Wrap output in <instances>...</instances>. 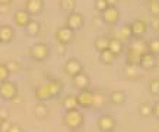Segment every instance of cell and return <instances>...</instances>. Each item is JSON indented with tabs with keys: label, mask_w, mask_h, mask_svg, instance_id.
Masks as SVG:
<instances>
[{
	"label": "cell",
	"mask_w": 159,
	"mask_h": 132,
	"mask_svg": "<svg viewBox=\"0 0 159 132\" xmlns=\"http://www.w3.org/2000/svg\"><path fill=\"white\" fill-rule=\"evenodd\" d=\"M63 122L69 129H82V126L85 125V116L79 109L66 110L63 115Z\"/></svg>",
	"instance_id": "obj_1"
},
{
	"label": "cell",
	"mask_w": 159,
	"mask_h": 132,
	"mask_svg": "<svg viewBox=\"0 0 159 132\" xmlns=\"http://www.w3.org/2000/svg\"><path fill=\"white\" fill-rule=\"evenodd\" d=\"M19 94V90H18V85L13 82V81H3L0 82V98L5 100V101H12L16 95Z\"/></svg>",
	"instance_id": "obj_2"
},
{
	"label": "cell",
	"mask_w": 159,
	"mask_h": 132,
	"mask_svg": "<svg viewBox=\"0 0 159 132\" xmlns=\"http://www.w3.org/2000/svg\"><path fill=\"white\" fill-rule=\"evenodd\" d=\"M117 126V119L112 115L104 113L97 119V128L101 132H114Z\"/></svg>",
	"instance_id": "obj_3"
},
{
	"label": "cell",
	"mask_w": 159,
	"mask_h": 132,
	"mask_svg": "<svg viewBox=\"0 0 159 132\" xmlns=\"http://www.w3.org/2000/svg\"><path fill=\"white\" fill-rule=\"evenodd\" d=\"M29 54L37 62H44L50 56V47L45 43H35L29 50Z\"/></svg>",
	"instance_id": "obj_4"
},
{
	"label": "cell",
	"mask_w": 159,
	"mask_h": 132,
	"mask_svg": "<svg viewBox=\"0 0 159 132\" xmlns=\"http://www.w3.org/2000/svg\"><path fill=\"white\" fill-rule=\"evenodd\" d=\"M83 24H85V18L80 12H70L67 13V18H66V27L70 28L72 31H80L83 28Z\"/></svg>",
	"instance_id": "obj_5"
},
{
	"label": "cell",
	"mask_w": 159,
	"mask_h": 132,
	"mask_svg": "<svg viewBox=\"0 0 159 132\" xmlns=\"http://www.w3.org/2000/svg\"><path fill=\"white\" fill-rule=\"evenodd\" d=\"M63 69H64V73H66L67 76L73 78V76L79 75L80 72H83V65L77 57H70V59L66 60V63H64V68Z\"/></svg>",
	"instance_id": "obj_6"
},
{
	"label": "cell",
	"mask_w": 159,
	"mask_h": 132,
	"mask_svg": "<svg viewBox=\"0 0 159 132\" xmlns=\"http://www.w3.org/2000/svg\"><path fill=\"white\" fill-rule=\"evenodd\" d=\"M77 95V104L80 109H92L93 106V91L91 88H85V90H80Z\"/></svg>",
	"instance_id": "obj_7"
},
{
	"label": "cell",
	"mask_w": 159,
	"mask_h": 132,
	"mask_svg": "<svg viewBox=\"0 0 159 132\" xmlns=\"http://www.w3.org/2000/svg\"><path fill=\"white\" fill-rule=\"evenodd\" d=\"M121 12L117 6H110L107 10H104L101 13V19L104 24L107 25H116L118 21H120Z\"/></svg>",
	"instance_id": "obj_8"
},
{
	"label": "cell",
	"mask_w": 159,
	"mask_h": 132,
	"mask_svg": "<svg viewBox=\"0 0 159 132\" xmlns=\"http://www.w3.org/2000/svg\"><path fill=\"white\" fill-rule=\"evenodd\" d=\"M56 43L64 44V46H70L75 40V31H72L67 27H61L56 31Z\"/></svg>",
	"instance_id": "obj_9"
},
{
	"label": "cell",
	"mask_w": 159,
	"mask_h": 132,
	"mask_svg": "<svg viewBox=\"0 0 159 132\" xmlns=\"http://www.w3.org/2000/svg\"><path fill=\"white\" fill-rule=\"evenodd\" d=\"M32 21V15L26 9H16L13 12V24L19 28H26V25Z\"/></svg>",
	"instance_id": "obj_10"
},
{
	"label": "cell",
	"mask_w": 159,
	"mask_h": 132,
	"mask_svg": "<svg viewBox=\"0 0 159 132\" xmlns=\"http://www.w3.org/2000/svg\"><path fill=\"white\" fill-rule=\"evenodd\" d=\"M139 66H140V69H143V71H152V69H155L158 66V56L146 51V53H143L140 56Z\"/></svg>",
	"instance_id": "obj_11"
},
{
	"label": "cell",
	"mask_w": 159,
	"mask_h": 132,
	"mask_svg": "<svg viewBox=\"0 0 159 132\" xmlns=\"http://www.w3.org/2000/svg\"><path fill=\"white\" fill-rule=\"evenodd\" d=\"M130 25H131L133 38H142L148 32V28H149V24L145 19H134Z\"/></svg>",
	"instance_id": "obj_12"
},
{
	"label": "cell",
	"mask_w": 159,
	"mask_h": 132,
	"mask_svg": "<svg viewBox=\"0 0 159 132\" xmlns=\"http://www.w3.org/2000/svg\"><path fill=\"white\" fill-rule=\"evenodd\" d=\"M123 73L129 81H137V79L142 78V69H140L139 65L125 63L124 68H123Z\"/></svg>",
	"instance_id": "obj_13"
},
{
	"label": "cell",
	"mask_w": 159,
	"mask_h": 132,
	"mask_svg": "<svg viewBox=\"0 0 159 132\" xmlns=\"http://www.w3.org/2000/svg\"><path fill=\"white\" fill-rule=\"evenodd\" d=\"M93 91V106L92 109H97V110H101L102 107H105L107 101H108V95L104 90L101 88H97V90H92Z\"/></svg>",
	"instance_id": "obj_14"
},
{
	"label": "cell",
	"mask_w": 159,
	"mask_h": 132,
	"mask_svg": "<svg viewBox=\"0 0 159 132\" xmlns=\"http://www.w3.org/2000/svg\"><path fill=\"white\" fill-rule=\"evenodd\" d=\"M34 97L35 100L38 103H45L48 101V100H53V95L50 93V88L47 84H44V85H39L34 90Z\"/></svg>",
	"instance_id": "obj_15"
},
{
	"label": "cell",
	"mask_w": 159,
	"mask_h": 132,
	"mask_svg": "<svg viewBox=\"0 0 159 132\" xmlns=\"http://www.w3.org/2000/svg\"><path fill=\"white\" fill-rule=\"evenodd\" d=\"M72 84H73V87H76L77 90L80 91V90L89 88V85H91V78H89L88 73L80 72L79 75H76V76L72 78Z\"/></svg>",
	"instance_id": "obj_16"
},
{
	"label": "cell",
	"mask_w": 159,
	"mask_h": 132,
	"mask_svg": "<svg viewBox=\"0 0 159 132\" xmlns=\"http://www.w3.org/2000/svg\"><path fill=\"white\" fill-rule=\"evenodd\" d=\"M112 38L121 40V41H125V40H131L133 38V34H131V25L130 24H124L121 28H117L116 31H112Z\"/></svg>",
	"instance_id": "obj_17"
},
{
	"label": "cell",
	"mask_w": 159,
	"mask_h": 132,
	"mask_svg": "<svg viewBox=\"0 0 159 132\" xmlns=\"http://www.w3.org/2000/svg\"><path fill=\"white\" fill-rule=\"evenodd\" d=\"M25 9L32 15H39L44 10V0H26L25 2Z\"/></svg>",
	"instance_id": "obj_18"
},
{
	"label": "cell",
	"mask_w": 159,
	"mask_h": 132,
	"mask_svg": "<svg viewBox=\"0 0 159 132\" xmlns=\"http://www.w3.org/2000/svg\"><path fill=\"white\" fill-rule=\"evenodd\" d=\"M108 47H110V37L108 35H98V37H95L93 49L97 50L98 53H102V51L108 50Z\"/></svg>",
	"instance_id": "obj_19"
},
{
	"label": "cell",
	"mask_w": 159,
	"mask_h": 132,
	"mask_svg": "<svg viewBox=\"0 0 159 132\" xmlns=\"http://www.w3.org/2000/svg\"><path fill=\"white\" fill-rule=\"evenodd\" d=\"M108 50H110L116 57H118V56H121V54L124 53V41L110 37V47H108Z\"/></svg>",
	"instance_id": "obj_20"
},
{
	"label": "cell",
	"mask_w": 159,
	"mask_h": 132,
	"mask_svg": "<svg viewBox=\"0 0 159 132\" xmlns=\"http://www.w3.org/2000/svg\"><path fill=\"white\" fill-rule=\"evenodd\" d=\"M15 37V29L10 25H0V41L2 43H10Z\"/></svg>",
	"instance_id": "obj_21"
},
{
	"label": "cell",
	"mask_w": 159,
	"mask_h": 132,
	"mask_svg": "<svg viewBox=\"0 0 159 132\" xmlns=\"http://www.w3.org/2000/svg\"><path fill=\"white\" fill-rule=\"evenodd\" d=\"M108 100H110V103L116 104V106H121V104L125 103L127 95H125V93L121 91V90H114V91H111V93L108 94Z\"/></svg>",
	"instance_id": "obj_22"
},
{
	"label": "cell",
	"mask_w": 159,
	"mask_h": 132,
	"mask_svg": "<svg viewBox=\"0 0 159 132\" xmlns=\"http://www.w3.org/2000/svg\"><path fill=\"white\" fill-rule=\"evenodd\" d=\"M129 47H131L133 50H136L137 53L143 54V53L148 51V40H145L143 37H142V38H133V40H130Z\"/></svg>",
	"instance_id": "obj_23"
},
{
	"label": "cell",
	"mask_w": 159,
	"mask_h": 132,
	"mask_svg": "<svg viewBox=\"0 0 159 132\" xmlns=\"http://www.w3.org/2000/svg\"><path fill=\"white\" fill-rule=\"evenodd\" d=\"M47 85H48L50 93H51L53 98H54V97H58V95L61 94L63 88H64L63 82L60 81V79H57V78H51V79H48V82H47Z\"/></svg>",
	"instance_id": "obj_24"
},
{
	"label": "cell",
	"mask_w": 159,
	"mask_h": 132,
	"mask_svg": "<svg viewBox=\"0 0 159 132\" xmlns=\"http://www.w3.org/2000/svg\"><path fill=\"white\" fill-rule=\"evenodd\" d=\"M61 106L64 110H75V109H79V104H77V95L75 94H67L66 97L63 98Z\"/></svg>",
	"instance_id": "obj_25"
},
{
	"label": "cell",
	"mask_w": 159,
	"mask_h": 132,
	"mask_svg": "<svg viewBox=\"0 0 159 132\" xmlns=\"http://www.w3.org/2000/svg\"><path fill=\"white\" fill-rule=\"evenodd\" d=\"M137 113H139L142 117H150L153 116V104L149 101H143L139 104L137 107Z\"/></svg>",
	"instance_id": "obj_26"
},
{
	"label": "cell",
	"mask_w": 159,
	"mask_h": 132,
	"mask_svg": "<svg viewBox=\"0 0 159 132\" xmlns=\"http://www.w3.org/2000/svg\"><path fill=\"white\" fill-rule=\"evenodd\" d=\"M25 32H26L28 37H37V35L41 32V24H39L37 19H32L28 25H26Z\"/></svg>",
	"instance_id": "obj_27"
},
{
	"label": "cell",
	"mask_w": 159,
	"mask_h": 132,
	"mask_svg": "<svg viewBox=\"0 0 159 132\" xmlns=\"http://www.w3.org/2000/svg\"><path fill=\"white\" fill-rule=\"evenodd\" d=\"M48 113H50V109L45 103H37V104H35V107H34L35 117H38V119H45V117L48 116Z\"/></svg>",
	"instance_id": "obj_28"
},
{
	"label": "cell",
	"mask_w": 159,
	"mask_h": 132,
	"mask_svg": "<svg viewBox=\"0 0 159 132\" xmlns=\"http://www.w3.org/2000/svg\"><path fill=\"white\" fill-rule=\"evenodd\" d=\"M140 56H142V54L137 53L136 50H133L131 47H127V51H125V63L139 65V62H140Z\"/></svg>",
	"instance_id": "obj_29"
},
{
	"label": "cell",
	"mask_w": 159,
	"mask_h": 132,
	"mask_svg": "<svg viewBox=\"0 0 159 132\" xmlns=\"http://www.w3.org/2000/svg\"><path fill=\"white\" fill-rule=\"evenodd\" d=\"M116 56L111 53L110 50H105V51H102V53H99V60H101L102 65H105V66H111V65L116 62Z\"/></svg>",
	"instance_id": "obj_30"
},
{
	"label": "cell",
	"mask_w": 159,
	"mask_h": 132,
	"mask_svg": "<svg viewBox=\"0 0 159 132\" xmlns=\"http://www.w3.org/2000/svg\"><path fill=\"white\" fill-rule=\"evenodd\" d=\"M76 6H77L76 0H60V7H61V10L67 12V13L75 12V10H76Z\"/></svg>",
	"instance_id": "obj_31"
},
{
	"label": "cell",
	"mask_w": 159,
	"mask_h": 132,
	"mask_svg": "<svg viewBox=\"0 0 159 132\" xmlns=\"http://www.w3.org/2000/svg\"><path fill=\"white\" fill-rule=\"evenodd\" d=\"M148 51L155 56H159V38L148 40Z\"/></svg>",
	"instance_id": "obj_32"
},
{
	"label": "cell",
	"mask_w": 159,
	"mask_h": 132,
	"mask_svg": "<svg viewBox=\"0 0 159 132\" xmlns=\"http://www.w3.org/2000/svg\"><path fill=\"white\" fill-rule=\"evenodd\" d=\"M149 93L155 97H159V78H153L149 82Z\"/></svg>",
	"instance_id": "obj_33"
},
{
	"label": "cell",
	"mask_w": 159,
	"mask_h": 132,
	"mask_svg": "<svg viewBox=\"0 0 159 132\" xmlns=\"http://www.w3.org/2000/svg\"><path fill=\"white\" fill-rule=\"evenodd\" d=\"M6 68L12 75V73H16L20 71V63L18 60H9V62H6Z\"/></svg>",
	"instance_id": "obj_34"
},
{
	"label": "cell",
	"mask_w": 159,
	"mask_h": 132,
	"mask_svg": "<svg viewBox=\"0 0 159 132\" xmlns=\"http://www.w3.org/2000/svg\"><path fill=\"white\" fill-rule=\"evenodd\" d=\"M149 12L152 16H159V0H149Z\"/></svg>",
	"instance_id": "obj_35"
},
{
	"label": "cell",
	"mask_w": 159,
	"mask_h": 132,
	"mask_svg": "<svg viewBox=\"0 0 159 132\" xmlns=\"http://www.w3.org/2000/svg\"><path fill=\"white\" fill-rule=\"evenodd\" d=\"M110 7V3H108V0H95V9L98 10V12H104V10H107Z\"/></svg>",
	"instance_id": "obj_36"
},
{
	"label": "cell",
	"mask_w": 159,
	"mask_h": 132,
	"mask_svg": "<svg viewBox=\"0 0 159 132\" xmlns=\"http://www.w3.org/2000/svg\"><path fill=\"white\" fill-rule=\"evenodd\" d=\"M10 76V72L6 68V63H0V82L3 81H7Z\"/></svg>",
	"instance_id": "obj_37"
},
{
	"label": "cell",
	"mask_w": 159,
	"mask_h": 132,
	"mask_svg": "<svg viewBox=\"0 0 159 132\" xmlns=\"http://www.w3.org/2000/svg\"><path fill=\"white\" fill-rule=\"evenodd\" d=\"M150 28L153 29L155 32L159 31V16H152V19H150Z\"/></svg>",
	"instance_id": "obj_38"
},
{
	"label": "cell",
	"mask_w": 159,
	"mask_h": 132,
	"mask_svg": "<svg viewBox=\"0 0 159 132\" xmlns=\"http://www.w3.org/2000/svg\"><path fill=\"white\" fill-rule=\"evenodd\" d=\"M56 50H57L58 56H64V54H66V50H67V46L60 44V43H56Z\"/></svg>",
	"instance_id": "obj_39"
},
{
	"label": "cell",
	"mask_w": 159,
	"mask_h": 132,
	"mask_svg": "<svg viewBox=\"0 0 159 132\" xmlns=\"http://www.w3.org/2000/svg\"><path fill=\"white\" fill-rule=\"evenodd\" d=\"M10 125H12V123H10L9 119H5V120L2 122V126H0V132H7V129L10 128Z\"/></svg>",
	"instance_id": "obj_40"
},
{
	"label": "cell",
	"mask_w": 159,
	"mask_h": 132,
	"mask_svg": "<svg viewBox=\"0 0 159 132\" xmlns=\"http://www.w3.org/2000/svg\"><path fill=\"white\" fill-rule=\"evenodd\" d=\"M7 132H24V131H22V128H20L18 123H12L10 128L7 129Z\"/></svg>",
	"instance_id": "obj_41"
},
{
	"label": "cell",
	"mask_w": 159,
	"mask_h": 132,
	"mask_svg": "<svg viewBox=\"0 0 159 132\" xmlns=\"http://www.w3.org/2000/svg\"><path fill=\"white\" fill-rule=\"evenodd\" d=\"M153 116L156 117V119H159V100L153 104Z\"/></svg>",
	"instance_id": "obj_42"
},
{
	"label": "cell",
	"mask_w": 159,
	"mask_h": 132,
	"mask_svg": "<svg viewBox=\"0 0 159 132\" xmlns=\"http://www.w3.org/2000/svg\"><path fill=\"white\" fill-rule=\"evenodd\" d=\"M10 6L12 5H0V13H7V12H10Z\"/></svg>",
	"instance_id": "obj_43"
},
{
	"label": "cell",
	"mask_w": 159,
	"mask_h": 132,
	"mask_svg": "<svg viewBox=\"0 0 159 132\" xmlns=\"http://www.w3.org/2000/svg\"><path fill=\"white\" fill-rule=\"evenodd\" d=\"M0 117L5 120V119H9V115H7V112H6L5 109H0Z\"/></svg>",
	"instance_id": "obj_44"
},
{
	"label": "cell",
	"mask_w": 159,
	"mask_h": 132,
	"mask_svg": "<svg viewBox=\"0 0 159 132\" xmlns=\"http://www.w3.org/2000/svg\"><path fill=\"white\" fill-rule=\"evenodd\" d=\"M13 0H0V5H12Z\"/></svg>",
	"instance_id": "obj_45"
},
{
	"label": "cell",
	"mask_w": 159,
	"mask_h": 132,
	"mask_svg": "<svg viewBox=\"0 0 159 132\" xmlns=\"http://www.w3.org/2000/svg\"><path fill=\"white\" fill-rule=\"evenodd\" d=\"M117 2H118V0H108V3H110V6L117 5Z\"/></svg>",
	"instance_id": "obj_46"
},
{
	"label": "cell",
	"mask_w": 159,
	"mask_h": 132,
	"mask_svg": "<svg viewBox=\"0 0 159 132\" xmlns=\"http://www.w3.org/2000/svg\"><path fill=\"white\" fill-rule=\"evenodd\" d=\"M12 101H15V103H19V101H20V98H19V94H18V95H16V97H15L13 100H12Z\"/></svg>",
	"instance_id": "obj_47"
},
{
	"label": "cell",
	"mask_w": 159,
	"mask_h": 132,
	"mask_svg": "<svg viewBox=\"0 0 159 132\" xmlns=\"http://www.w3.org/2000/svg\"><path fill=\"white\" fill-rule=\"evenodd\" d=\"M69 132H82V129H70Z\"/></svg>",
	"instance_id": "obj_48"
},
{
	"label": "cell",
	"mask_w": 159,
	"mask_h": 132,
	"mask_svg": "<svg viewBox=\"0 0 159 132\" xmlns=\"http://www.w3.org/2000/svg\"><path fill=\"white\" fill-rule=\"evenodd\" d=\"M2 122H3V119H2V117H0V126H2Z\"/></svg>",
	"instance_id": "obj_49"
},
{
	"label": "cell",
	"mask_w": 159,
	"mask_h": 132,
	"mask_svg": "<svg viewBox=\"0 0 159 132\" xmlns=\"http://www.w3.org/2000/svg\"><path fill=\"white\" fill-rule=\"evenodd\" d=\"M148 2H149V0H148Z\"/></svg>",
	"instance_id": "obj_50"
},
{
	"label": "cell",
	"mask_w": 159,
	"mask_h": 132,
	"mask_svg": "<svg viewBox=\"0 0 159 132\" xmlns=\"http://www.w3.org/2000/svg\"><path fill=\"white\" fill-rule=\"evenodd\" d=\"M0 43H2V41H0Z\"/></svg>",
	"instance_id": "obj_51"
}]
</instances>
